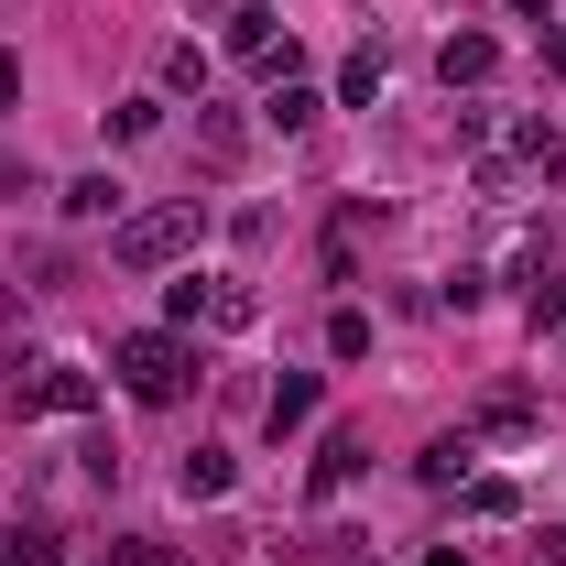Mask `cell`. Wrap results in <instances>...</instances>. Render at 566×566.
Here are the masks:
<instances>
[{
    "instance_id": "7c38bea8",
    "label": "cell",
    "mask_w": 566,
    "mask_h": 566,
    "mask_svg": "<svg viewBox=\"0 0 566 566\" xmlns=\"http://www.w3.org/2000/svg\"><path fill=\"white\" fill-rule=\"evenodd\" d=\"M197 153H208V164H240V153H251L240 109H208V98H197Z\"/></svg>"
},
{
    "instance_id": "8992f818",
    "label": "cell",
    "mask_w": 566,
    "mask_h": 566,
    "mask_svg": "<svg viewBox=\"0 0 566 566\" xmlns=\"http://www.w3.org/2000/svg\"><path fill=\"white\" fill-rule=\"evenodd\" d=\"M120 197H132V186H120V175H76L66 197H55V208L76 218V229H98V218H109V229H120Z\"/></svg>"
},
{
    "instance_id": "ba28073f",
    "label": "cell",
    "mask_w": 566,
    "mask_h": 566,
    "mask_svg": "<svg viewBox=\"0 0 566 566\" xmlns=\"http://www.w3.org/2000/svg\"><path fill=\"white\" fill-rule=\"evenodd\" d=\"M262 424H273V436H294V424H316V370H283L273 392H262Z\"/></svg>"
},
{
    "instance_id": "603a6c76",
    "label": "cell",
    "mask_w": 566,
    "mask_h": 566,
    "mask_svg": "<svg viewBox=\"0 0 566 566\" xmlns=\"http://www.w3.org/2000/svg\"><path fill=\"white\" fill-rule=\"evenodd\" d=\"M545 66H556V76H566V22H556V33H545Z\"/></svg>"
},
{
    "instance_id": "44dd1931",
    "label": "cell",
    "mask_w": 566,
    "mask_h": 566,
    "mask_svg": "<svg viewBox=\"0 0 566 566\" xmlns=\"http://www.w3.org/2000/svg\"><path fill=\"white\" fill-rule=\"evenodd\" d=\"M109 566H164V545H153V534H120V545H109Z\"/></svg>"
},
{
    "instance_id": "277c9868",
    "label": "cell",
    "mask_w": 566,
    "mask_h": 566,
    "mask_svg": "<svg viewBox=\"0 0 566 566\" xmlns=\"http://www.w3.org/2000/svg\"><path fill=\"white\" fill-rule=\"evenodd\" d=\"M491 66H501L491 33H447V44H436V76H447V87H491Z\"/></svg>"
},
{
    "instance_id": "ac0fdd59",
    "label": "cell",
    "mask_w": 566,
    "mask_h": 566,
    "mask_svg": "<svg viewBox=\"0 0 566 566\" xmlns=\"http://www.w3.org/2000/svg\"><path fill=\"white\" fill-rule=\"evenodd\" d=\"M469 512H480V523H512L523 491H512V480H469Z\"/></svg>"
},
{
    "instance_id": "9c48e42d",
    "label": "cell",
    "mask_w": 566,
    "mask_h": 566,
    "mask_svg": "<svg viewBox=\"0 0 566 566\" xmlns=\"http://www.w3.org/2000/svg\"><path fill=\"white\" fill-rule=\"evenodd\" d=\"M469 458H480V436L458 424V436H436V447L415 458V480H424V491H458V480H469Z\"/></svg>"
},
{
    "instance_id": "8fae6325",
    "label": "cell",
    "mask_w": 566,
    "mask_h": 566,
    "mask_svg": "<svg viewBox=\"0 0 566 566\" xmlns=\"http://www.w3.org/2000/svg\"><path fill=\"white\" fill-rule=\"evenodd\" d=\"M381 87H392V55H381V44H359L349 66H338V98H349V109H370Z\"/></svg>"
},
{
    "instance_id": "5bb4252c",
    "label": "cell",
    "mask_w": 566,
    "mask_h": 566,
    "mask_svg": "<svg viewBox=\"0 0 566 566\" xmlns=\"http://www.w3.org/2000/svg\"><path fill=\"white\" fill-rule=\"evenodd\" d=\"M251 316H262V294L229 283V273H208V327H251Z\"/></svg>"
},
{
    "instance_id": "3957f363",
    "label": "cell",
    "mask_w": 566,
    "mask_h": 566,
    "mask_svg": "<svg viewBox=\"0 0 566 566\" xmlns=\"http://www.w3.org/2000/svg\"><path fill=\"white\" fill-rule=\"evenodd\" d=\"M11 415H98V370H76V359L11 370Z\"/></svg>"
},
{
    "instance_id": "30bf717a",
    "label": "cell",
    "mask_w": 566,
    "mask_h": 566,
    "mask_svg": "<svg viewBox=\"0 0 566 566\" xmlns=\"http://www.w3.org/2000/svg\"><path fill=\"white\" fill-rule=\"evenodd\" d=\"M359 469H370V447H359V424H338V436L316 447V501H327V491H349Z\"/></svg>"
},
{
    "instance_id": "52a82bcc",
    "label": "cell",
    "mask_w": 566,
    "mask_h": 566,
    "mask_svg": "<svg viewBox=\"0 0 566 566\" xmlns=\"http://www.w3.org/2000/svg\"><path fill=\"white\" fill-rule=\"evenodd\" d=\"M229 480H240L229 447H186V469H175V491H186V501H229Z\"/></svg>"
},
{
    "instance_id": "83f0119b",
    "label": "cell",
    "mask_w": 566,
    "mask_h": 566,
    "mask_svg": "<svg viewBox=\"0 0 566 566\" xmlns=\"http://www.w3.org/2000/svg\"><path fill=\"white\" fill-rule=\"evenodd\" d=\"M512 11H545V0H512Z\"/></svg>"
},
{
    "instance_id": "484cf974",
    "label": "cell",
    "mask_w": 566,
    "mask_h": 566,
    "mask_svg": "<svg viewBox=\"0 0 566 566\" xmlns=\"http://www.w3.org/2000/svg\"><path fill=\"white\" fill-rule=\"evenodd\" d=\"M545 556H556V566H566V523H556V534H545Z\"/></svg>"
},
{
    "instance_id": "2e32d148",
    "label": "cell",
    "mask_w": 566,
    "mask_h": 566,
    "mask_svg": "<svg viewBox=\"0 0 566 566\" xmlns=\"http://www.w3.org/2000/svg\"><path fill=\"white\" fill-rule=\"evenodd\" d=\"M512 153H523V164H534V175H556V164H566V142H556V120H523V132H512Z\"/></svg>"
},
{
    "instance_id": "ffe728a7",
    "label": "cell",
    "mask_w": 566,
    "mask_h": 566,
    "mask_svg": "<svg viewBox=\"0 0 566 566\" xmlns=\"http://www.w3.org/2000/svg\"><path fill=\"white\" fill-rule=\"evenodd\" d=\"M0 566H55V534H11V545H0Z\"/></svg>"
},
{
    "instance_id": "e0dca14e",
    "label": "cell",
    "mask_w": 566,
    "mask_h": 566,
    "mask_svg": "<svg viewBox=\"0 0 566 566\" xmlns=\"http://www.w3.org/2000/svg\"><path fill=\"white\" fill-rule=\"evenodd\" d=\"M327 359H370V316H359V305L327 316Z\"/></svg>"
},
{
    "instance_id": "d4e9b609",
    "label": "cell",
    "mask_w": 566,
    "mask_h": 566,
    "mask_svg": "<svg viewBox=\"0 0 566 566\" xmlns=\"http://www.w3.org/2000/svg\"><path fill=\"white\" fill-rule=\"evenodd\" d=\"M424 566H469V556H458V545H436V556H424Z\"/></svg>"
},
{
    "instance_id": "d6986e66",
    "label": "cell",
    "mask_w": 566,
    "mask_h": 566,
    "mask_svg": "<svg viewBox=\"0 0 566 566\" xmlns=\"http://www.w3.org/2000/svg\"><path fill=\"white\" fill-rule=\"evenodd\" d=\"M153 120H164V98H120V109H109V142H142Z\"/></svg>"
},
{
    "instance_id": "6da1fadb",
    "label": "cell",
    "mask_w": 566,
    "mask_h": 566,
    "mask_svg": "<svg viewBox=\"0 0 566 566\" xmlns=\"http://www.w3.org/2000/svg\"><path fill=\"white\" fill-rule=\"evenodd\" d=\"M109 370H120V392H132V403H186L197 349H186L175 327H132V338H109Z\"/></svg>"
},
{
    "instance_id": "cb8c5ba5",
    "label": "cell",
    "mask_w": 566,
    "mask_h": 566,
    "mask_svg": "<svg viewBox=\"0 0 566 566\" xmlns=\"http://www.w3.org/2000/svg\"><path fill=\"white\" fill-rule=\"evenodd\" d=\"M11 186H22V164H11V153H0V197H11Z\"/></svg>"
},
{
    "instance_id": "7a4b0ae2",
    "label": "cell",
    "mask_w": 566,
    "mask_h": 566,
    "mask_svg": "<svg viewBox=\"0 0 566 566\" xmlns=\"http://www.w3.org/2000/svg\"><path fill=\"white\" fill-rule=\"evenodd\" d=\"M197 240H208V208H142V218L109 229V262H120V273H164V262H186Z\"/></svg>"
},
{
    "instance_id": "7402d4cb",
    "label": "cell",
    "mask_w": 566,
    "mask_h": 566,
    "mask_svg": "<svg viewBox=\"0 0 566 566\" xmlns=\"http://www.w3.org/2000/svg\"><path fill=\"white\" fill-rule=\"evenodd\" d=\"M11 98H22V55H0V109H11Z\"/></svg>"
},
{
    "instance_id": "4fadbf2b",
    "label": "cell",
    "mask_w": 566,
    "mask_h": 566,
    "mask_svg": "<svg viewBox=\"0 0 566 566\" xmlns=\"http://www.w3.org/2000/svg\"><path fill=\"white\" fill-rule=\"evenodd\" d=\"M316 109H327V98H316L305 76H273V98H262V120H273V132H305Z\"/></svg>"
},
{
    "instance_id": "4316f807",
    "label": "cell",
    "mask_w": 566,
    "mask_h": 566,
    "mask_svg": "<svg viewBox=\"0 0 566 566\" xmlns=\"http://www.w3.org/2000/svg\"><path fill=\"white\" fill-rule=\"evenodd\" d=\"M197 11H240V0H197Z\"/></svg>"
},
{
    "instance_id": "5b68a950",
    "label": "cell",
    "mask_w": 566,
    "mask_h": 566,
    "mask_svg": "<svg viewBox=\"0 0 566 566\" xmlns=\"http://www.w3.org/2000/svg\"><path fill=\"white\" fill-rule=\"evenodd\" d=\"M534 392H523V381H501V392H480V415H469V436H534Z\"/></svg>"
},
{
    "instance_id": "9a60e30c",
    "label": "cell",
    "mask_w": 566,
    "mask_h": 566,
    "mask_svg": "<svg viewBox=\"0 0 566 566\" xmlns=\"http://www.w3.org/2000/svg\"><path fill=\"white\" fill-rule=\"evenodd\" d=\"M164 87L175 98H208V44H164Z\"/></svg>"
}]
</instances>
